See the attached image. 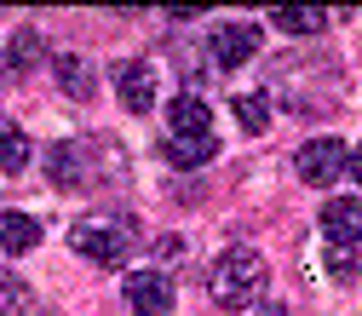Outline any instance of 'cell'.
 Here are the masks:
<instances>
[{
    "label": "cell",
    "mask_w": 362,
    "mask_h": 316,
    "mask_svg": "<svg viewBox=\"0 0 362 316\" xmlns=\"http://www.w3.org/2000/svg\"><path fill=\"white\" fill-rule=\"evenodd\" d=\"M264 276L270 264L253 253V247H224L213 264H207V293L218 310H247L259 293H264Z\"/></svg>",
    "instance_id": "obj_1"
},
{
    "label": "cell",
    "mask_w": 362,
    "mask_h": 316,
    "mask_svg": "<svg viewBox=\"0 0 362 316\" xmlns=\"http://www.w3.org/2000/svg\"><path fill=\"white\" fill-rule=\"evenodd\" d=\"M69 247H75L81 259H93L98 270H110V264H121L132 247H139V224H132L127 213H93V218H75Z\"/></svg>",
    "instance_id": "obj_2"
},
{
    "label": "cell",
    "mask_w": 362,
    "mask_h": 316,
    "mask_svg": "<svg viewBox=\"0 0 362 316\" xmlns=\"http://www.w3.org/2000/svg\"><path fill=\"white\" fill-rule=\"evenodd\" d=\"M345 161H351L345 139H334V132H322V139H310V144H299V156H293V172L305 178L310 190H328L334 178H345Z\"/></svg>",
    "instance_id": "obj_3"
},
{
    "label": "cell",
    "mask_w": 362,
    "mask_h": 316,
    "mask_svg": "<svg viewBox=\"0 0 362 316\" xmlns=\"http://www.w3.org/2000/svg\"><path fill=\"white\" fill-rule=\"evenodd\" d=\"M121 293H127V310H132V316H167V310H173L167 270H132V276L121 282Z\"/></svg>",
    "instance_id": "obj_4"
},
{
    "label": "cell",
    "mask_w": 362,
    "mask_h": 316,
    "mask_svg": "<svg viewBox=\"0 0 362 316\" xmlns=\"http://www.w3.org/2000/svg\"><path fill=\"white\" fill-rule=\"evenodd\" d=\"M259 40H264V35H259V23H247V18H242V23H218V29H213V64H218V69H242V64L259 52Z\"/></svg>",
    "instance_id": "obj_5"
},
{
    "label": "cell",
    "mask_w": 362,
    "mask_h": 316,
    "mask_svg": "<svg viewBox=\"0 0 362 316\" xmlns=\"http://www.w3.org/2000/svg\"><path fill=\"white\" fill-rule=\"evenodd\" d=\"M322 236H328V247H356L362 242V196H328Z\"/></svg>",
    "instance_id": "obj_6"
},
{
    "label": "cell",
    "mask_w": 362,
    "mask_h": 316,
    "mask_svg": "<svg viewBox=\"0 0 362 316\" xmlns=\"http://www.w3.org/2000/svg\"><path fill=\"white\" fill-rule=\"evenodd\" d=\"M86 156H93V144H81V139L52 144V150H47V178H52L58 190H81L86 172H93V167H86Z\"/></svg>",
    "instance_id": "obj_7"
},
{
    "label": "cell",
    "mask_w": 362,
    "mask_h": 316,
    "mask_svg": "<svg viewBox=\"0 0 362 316\" xmlns=\"http://www.w3.org/2000/svg\"><path fill=\"white\" fill-rule=\"evenodd\" d=\"M115 98H121V110H127V115H144V110L156 104V69H150V64H139V58L121 64V69H115Z\"/></svg>",
    "instance_id": "obj_8"
},
{
    "label": "cell",
    "mask_w": 362,
    "mask_h": 316,
    "mask_svg": "<svg viewBox=\"0 0 362 316\" xmlns=\"http://www.w3.org/2000/svg\"><path fill=\"white\" fill-rule=\"evenodd\" d=\"M202 132H213V110L196 93H178L167 110V139H202Z\"/></svg>",
    "instance_id": "obj_9"
},
{
    "label": "cell",
    "mask_w": 362,
    "mask_h": 316,
    "mask_svg": "<svg viewBox=\"0 0 362 316\" xmlns=\"http://www.w3.org/2000/svg\"><path fill=\"white\" fill-rule=\"evenodd\" d=\"M52 75H58V86H64L75 104H86V98L98 93V69L86 64L81 52H58V58H52Z\"/></svg>",
    "instance_id": "obj_10"
},
{
    "label": "cell",
    "mask_w": 362,
    "mask_h": 316,
    "mask_svg": "<svg viewBox=\"0 0 362 316\" xmlns=\"http://www.w3.org/2000/svg\"><path fill=\"white\" fill-rule=\"evenodd\" d=\"M0 247L6 253H35L40 247V224L18 207H0Z\"/></svg>",
    "instance_id": "obj_11"
},
{
    "label": "cell",
    "mask_w": 362,
    "mask_h": 316,
    "mask_svg": "<svg viewBox=\"0 0 362 316\" xmlns=\"http://www.w3.org/2000/svg\"><path fill=\"white\" fill-rule=\"evenodd\" d=\"M40 64H47V35H40V29H18V35L6 40V69L29 75V69H40Z\"/></svg>",
    "instance_id": "obj_12"
},
{
    "label": "cell",
    "mask_w": 362,
    "mask_h": 316,
    "mask_svg": "<svg viewBox=\"0 0 362 316\" xmlns=\"http://www.w3.org/2000/svg\"><path fill=\"white\" fill-rule=\"evenodd\" d=\"M213 156H218V139H213V132H202V139H167V161L185 167V172H190V167H207Z\"/></svg>",
    "instance_id": "obj_13"
},
{
    "label": "cell",
    "mask_w": 362,
    "mask_h": 316,
    "mask_svg": "<svg viewBox=\"0 0 362 316\" xmlns=\"http://www.w3.org/2000/svg\"><path fill=\"white\" fill-rule=\"evenodd\" d=\"M29 156H35L29 132H23V127H12V121H0V172H23V167H29Z\"/></svg>",
    "instance_id": "obj_14"
},
{
    "label": "cell",
    "mask_w": 362,
    "mask_h": 316,
    "mask_svg": "<svg viewBox=\"0 0 362 316\" xmlns=\"http://www.w3.org/2000/svg\"><path fill=\"white\" fill-rule=\"evenodd\" d=\"M276 23L282 35H322L328 29V12H316V6H276Z\"/></svg>",
    "instance_id": "obj_15"
},
{
    "label": "cell",
    "mask_w": 362,
    "mask_h": 316,
    "mask_svg": "<svg viewBox=\"0 0 362 316\" xmlns=\"http://www.w3.org/2000/svg\"><path fill=\"white\" fill-rule=\"evenodd\" d=\"M230 115L242 121V132H264L270 127V98L264 93H236L230 98Z\"/></svg>",
    "instance_id": "obj_16"
},
{
    "label": "cell",
    "mask_w": 362,
    "mask_h": 316,
    "mask_svg": "<svg viewBox=\"0 0 362 316\" xmlns=\"http://www.w3.org/2000/svg\"><path fill=\"white\" fill-rule=\"evenodd\" d=\"M35 293L23 288V276H12V270H0V316H29Z\"/></svg>",
    "instance_id": "obj_17"
},
{
    "label": "cell",
    "mask_w": 362,
    "mask_h": 316,
    "mask_svg": "<svg viewBox=\"0 0 362 316\" xmlns=\"http://www.w3.org/2000/svg\"><path fill=\"white\" fill-rule=\"evenodd\" d=\"M356 247H328V270H334V282H356Z\"/></svg>",
    "instance_id": "obj_18"
},
{
    "label": "cell",
    "mask_w": 362,
    "mask_h": 316,
    "mask_svg": "<svg viewBox=\"0 0 362 316\" xmlns=\"http://www.w3.org/2000/svg\"><path fill=\"white\" fill-rule=\"evenodd\" d=\"M345 172H351V178H356V185H362V144L351 150V161H345Z\"/></svg>",
    "instance_id": "obj_19"
},
{
    "label": "cell",
    "mask_w": 362,
    "mask_h": 316,
    "mask_svg": "<svg viewBox=\"0 0 362 316\" xmlns=\"http://www.w3.org/2000/svg\"><path fill=\"white\" fill-rule=\"evenodd\" d=\"M253 316H288V310H282V305H264V310H253Z\"/></svg>",
    "instance_id": "obj_20"
}]
</instances>
